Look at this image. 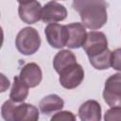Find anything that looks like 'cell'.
Here are the masks:
<instances>
[{
	"label": "cell",
	"mask_w": 121,
	"mask_h": 121,
	"mask_svg": "<svg viewBox=\"0 0 121 121\" xmlns=\"http://www.w3.org/2000/svg\"><path fill=\"white\" fill-rule=\"evenodd\" d=\"M72 6L79 13L83 25L92 30L99 29L107 23L105 0H73Z\"/></svg>",
	"instance_id": "obj_1"
},
{
	"label": "cell",
	"mask_w": 121,
	"mask_h": 121,
	"mask_svg": "<svg viewBox=\"0 0 121 121\" xmlns=\"http://www.w3.org/2000/svg\"><path fill=\"white\" fill-rule=\"evenodd\" d=\"M2 117L6 121H37L39 119L38 109L28 103L7 100L1 107Z\"/></svg>",
	"instance_id": "obj_2"
},
{
	"label": "cell",
	"mask_w": 121,
	"mask_h": 121,
	"mask_svg": "<svg viewBox=\"0 0 121 121\" xmlns=\"http://www.w3.org/2000/svg\"><path fill=\"white\" fill-rule=\"evenodd\" d=\"M15 45L18 51L26 56L36 53L41 46V37L39 32L30 26L22 28L15 39Z\"/></svg>",
	"instance_id": "obj_3"
},
{
	"label": "cell",
	"mask_w": 121,
	"mask_h": 121,
	"mask_svg": "<svg viewBox=\"0 0 121 121\" xmlns=\"http://www.w3.org/2000/svg\"><path fill=\"white\" fill-rule=\"evenodd\" d=\"M103 98L110 107L121 106V73L113 74L107 78Z\"/></svg>",
	"instance_id": "obj_4"
},
{
	"label": "cell",
	"mask_w": 121,
	"mask_h": 121,
	"mask_svg": "<svg viewBox=\"0 0 121 121\" xmlns=\"http://www.w3.org/2000/svg\"><path fill=\"white\" fill-rule=\"evenodd\" d=\"M88 58L98 55L108 49L106 35L100 31H90L87 33L86 40L82 45Z\"/></svg>",
	"instance_id": "obj_5"
},
{
	"label": "cell",
	"mask_w": 121,
	"mask_h": 121,
	"mask_svg": "<svg viewBox=\"0 0 121 121\" xmlns=\"http://www.w3.org/2000/svg\"><path fill=\"white\" fill-rule=\"evenodd\" d=\"M44 34L48 43L54 48H62L68 40V29L66 26L57 23L48 24L44 29Z\"/></svg>",
	"instance_id": "obj_6"
},
{
	"label": "cell",
	"mask_w": 121,
	"mask_h": 121,
	"mask_svg": "<svg viewBox=\"0 0 121 121\" xmlns=\"http://www.w3.org/2000/svg\"><path fill=\"white\" fill-rule=\"evenodd\" d=\"M60 75V83L65 89H75L84 78V70L78 62L64 69Z\"/></svg>",
	"instance_id": "obj_7"
},
{
	"label": "cell",
	"mask_w": 121,
	"mask_h": 121,
	"mask_svg": "<svg viewBox=\"0 0 121 121\" xmlns=\"http://www.w3.org/2000/svg\"><path fill=\"white\" fill-rule=\"evenodd\" d=\"M43 7L37 0L19 4L18 14L20 19L28 25L35 24L42 19Z\"/></svg>",
	"instance_id": "obj_8"
},
{
	"label": "cell",
	"mask_w": 121,
	"mask_h": 121,
	"mask_svg": "<svg viewBox=\"0 0 121 121\" xmlns=\"http://www.w3.org/2000/svg\"><path fill=\"white\" fill-rule=\"evenodd\" d=\"M67 16V9L58 2L50 1L43 7L42 20L43 23H57L63 21Z\"/></svg>",
	"instance_id": "obj_9"
},
{
	"label": "cell",
	"mask_w": 121,
	"mask_h": 121,
	"mask_svg": "<svg viewBox=\"0 0 121 121\" xmlns=\"http://www.w3.org/2000/svg\"><path fill=\"white\" fill-rule=\"evenodd\" d=\"M66 27L68 29V40L66 46L72 49L81 47L87 37L86 26L81 23H72L66 25Z\"/></svg>",
	"instance_id": "obj_10"
},
{
	"label": "cell",
	"mask_w": 121,
	"mask_h": 121,
	"mask_svg": "<svg viewBox=\"0 0 121 121\" xmlns=\"http://www.w3.org/2000/svg\"><path fill=\"white\" fill-rule=\"evenodd\" d=\"M19 77L29 88H34L41 83L43 79V72L37 63L29 62L23 66Z\"/></svg>",
	"instance_id": "obj_11"
},
{
	"label": "cell",
	"mask_w": 121,
	"mask_h": 121,
	"mask_svg": "<svg viewBox=\"0 0 121 121\" xmlns=\"http://www.w3.org/2000/svg\"><path fill=\"white\" fill-rule=\"evenodd\" d=\"M78 117L82 121H99L101 119V106L95 100H87L78 109Z\"/></svg>",
	"instance_id": "obj_12"
},
{
	"label": "cell",
	"mask_w": 121,
	"mask_h": 121,
	"mask_svg": "<svg viewBox=\"0 0 121 121\" xmlns=\"http://www.w3.org/2000/svg\"><path fill=\"white\" fill-rule=\"evenodd\" d=\"M63 106H64L63 99L55 94L45 95L40 101V104H39L40 110L43 114L55 113L59 111H61Z\"/></svg>",
	"instance_id": "obj_13"
},
{
	"label": "cell",
	"mask_w": 121,
	"mask_h": 121,
	"mask_svg": "<svg viewBox=\"0 0 121 121\" xmlns=\"http://www.w3.org/2000/svg\"><path fill=\"white\" fill-rule=\"evenodd\" d=\"M77 63V58L74 53L68 49L58 52L53 59V67L58 74H60L67 67Z\"/></svg>",
	"instance_id": "obj_14"
},
{
	"label": "cell",
	"mask_w": 121,
	"mask_h": 121,
	"mask_svg": "<svg viewBox=\"0 0 121 121\" xmlns=\"http://www.w3.org/2000/svg\"><path fill=\"white\" fill-rule=\"evenodd\" d=\"M28 88L29 87L20 78L19 76L14 77L9 98L18 103L23 102L28 95Z\"/></svg>",
	"instance_id": "obj_15"
},
{
	"label": "cell",
	"mask_w": 121,
	"mask_h": 121,
	"mask_svg": "<svg viewBox=\"0 0 121 121\" xmlns=\"http://www.w3.org/2000/svg\"><path fill=\"white\" fill-rule=\"evenodd\" d=\"M89 61L93 65V67L97 70L108 69L111 67L112 64V51L108 48L98 55L90 57Z\"/></svg>",
	"instance_id": "obj_16"
},
{
	"label": "cell",
	"mask_w": 121,
	"mask_h": 121,
	"mask_svg": "<svg viewBox=\"0 0 121 121\" xmlns=\"http://www.w3.org/2000/svg\"><path fill=\"white\" fill-rule=\"evenodd\" d=\"M75 120H76L75 114L68 111H59L51 117V121H75Z\"/></svg>",
	"instance_id": "obj_17"
},
{
	"label": "cell",
	"mask_w": 121,
	"mask_h": 121,
	"mask_svg": "<svg viewBox=\"0 0 121 121\" xmlns=\"http://www.w3.org/2000/svg\"><path fill=\"white\" fill-rule=\"evenodd\" d=\"M104 119L106 121H115L121 120V106L111 107L104 115Z\"/></svg>",
	"instance_id": "obj_18"
},
{
	"label": "cell",
	"mask_w": 121,
	"mask_h": 121,
	"mask_svg": "<svg viewBox=\"0 0 121 121\" xmlns=\"http://www.w3.org/2000/svg\"><path fill=\"white\" fill-rule=\"evenodd\" d=\"M111 66L116 70L121 72V48H116L112 51V64Z\"/></svg>",
	"instance_id": "obj_19"
},
{
	"label": "cell",
	"mask_w": 121,
	"mask_h": 121,
	"mask_svg": "<svg viewBox=\"0 0 121 121\" xmlns=\"http://www.w3.org/2000/svg\"><path fill=\"white\" fill-rule=\"evenodd\" d=\"M19 2V4H22V3H26V2H29V1H32V0H17Z\"/></svg>",
	"instance_id": "obj_20"
}]
</instances>
